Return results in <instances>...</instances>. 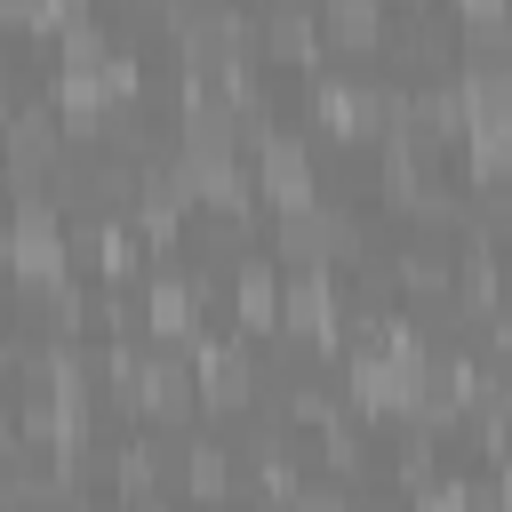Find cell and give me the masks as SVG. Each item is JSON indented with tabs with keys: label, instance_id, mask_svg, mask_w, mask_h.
<instances>
[{
	"label": "cell",
	"instance_id": "1",
	"mask_svg": "<svg viewBox=\"0 0 512 512\" xmlns=\"http://www.w3.org/2000/svg\"><path fill=\"white\" fill-rule=\"evenodd\" d=\"M280 248L328 264V256H352L360 248V224L344 208H328V200H304V208H280Z\"/></svg>",
	"mask_w": 512,
	"mask_h": 512
},
{
	"label": "cell",
	"instance_id": "2",
	"mask_svg": "<svg viewBox=\"0 0 512 512\" xmlns=\"http://www.w3.org/2000/svg\"><path fill=\"white\" fill-rule=\"evenodd\" d=\"M256 192H272L280 208L320 200V184H312V152H304L296 136H256Z\"/></svg>",
	"mask_w": 512,
	"mask_h": 512
},
{
	"label": "cell",
	"instance_id": "3",
	"mask_svg": "<svg viewBox=\"0 0 512 512\" xmlns=\"http://www.w3.org/2000/svg\"><path fill=\"white\" fill-rule=\"evenodd\" d=\"M176 192H192V200H216V208H240L248 176H240L232 144H184V152H176Z\"/></svg>",
	"mask_w": 512,
	"mask_h": 512
},
{
	"label": "cell",
	"instance_id": "4",
	"mask_svg": "<svg viewBox=\"0 0 512 512\" xmlns=\"http://www.w3.org/2000/svg\"><path fill=\"white\" fill-rule=\"evenodd\" d=\"M280 328L304 336V344H328V336H336V296H328V280H320L312 264L288 272V288H280Z\"/></svg>",
	"mask_w": 512,
	"mask_h": 512
},
{
	"label": "cell",
	"instance_id": "5",
	"mask_svg": "<svg viewBox=\"0 0 512 512\" xmlns=\"http://www.w3.org/2000/svg\"><path fill=\"white\" fill-rule=\"evenodd\" d=\"M8 168H16L24 192H32V176H56V168H64V136H56V120H40V112L8 120Z\"/></svg>",
	"mask_w": 512,
	"mask_h": 512
},
{
	"label": "cell",
	"instance_id": "6",
	"mask_svg": "<svg viewBox=\"0 0 512 512\" xmlns=\"http://www.w3.org/2000/svg\"><path fill=\"white\" fill-rule=\"evenodd\" d=\"M200 384H208V400H216V408H240V400L264 384V368H256L240 344H216V352L200 360Z\"/></svg>",
	"mask_w": 512,
	"mask_h": 512
},
{
	"label": "cell",
	"instance_id": "7",
	"mask_svg": "<svg viewBox=\"0 0 512 512\" xmlns=\"http://www.w3.org/2000/svg\"><path fill=\"white\" fill-rule=\"evenodd\" d=\"M320 32H328L336 48H368V40L384 32V8H376V0H320Z\"/></svg>",
	"mask_w": 512,
	"mask_h": 512
},
{
	"label": "cell",
	"instance_id": "8",
	"mask_svg": "<svg viewBox=\"0 0 512 512\" xmlns=\"http://www.w3.org/2000/svg\"><path fill=\"white\" fill-rule=\"evenodd\" d=\"M56 104H64V112H104V104H112L104 64H64V72H56Z\"/></svg>",
	"mask_w": 512,
	"mask_h": 512
},
{
	"label": "cell",
	"instance_id": "9",
	"mask_svg": "<svg viewBox=\"0 0 512 512\" xmlns=\"http://www.w3.org/2000/svg\"><path fill=\"white\" fill-rule=\"evenodd\" d=\"M192 304H200L192 280H176V272L152 280V328H160V336H192Z\"/></svg>",
	"mask_w": 512,
	"mask_h": 512
},
{
	"label": "cell",
	"instance_id": "10",
	"mask_svg": "<svg viewBox=\"0 0 512 512\" xmlns=\"http://www.w3.org/2000/svg\"><path fill=\"white\" fill-rule=\"evenodd\" d=\"M240 320H248V328H280V288H272L264 264L240 272Z\"/></svg>",
	"mask_w": 512,
	"mask_h": 512
},
{
	"label": "cell",
	"instance_id": "11",
	"mask_svg": "<svg viewBox=\"0 0 512 512\" xmlns=\"http://www.w3.org/2000/svg\"><path fill=\"white\" fill-rule=\"evenodd\" d=\"M184 480H192L200 496H216V488H224V448H216V440H192V456H184Z\"/></svg>",
	"mask_w": 512,
	"mask_h": 512
},
{
	"label": "cell",
	"instance_id": "12",
	"mask_svg": "<svg viewBox=\"0 0 512 512\" xmlns=\"http://www.w3.org/2000/svg\"><path fill=\"white\" fill-rule=\"evenodd\" d=\"M64 64H104V24H96V16L64 24Z\"/></svg>",
	"mask_w": 512,
	"mask_h": 512
},
{
	"label": "cell",
	"instance_id": "13",
	"mask_svg": "<svg viewBox=\"0 0 512 512\" xmlns=\"http://www.w3.org/2000/svg\"><path fill=\"white\" fill-rule=\"evenodd\" d=\"M416 512H472V496L448 480V488H424V504H416Z\"/></svg>",
	"mask_w": 512,
	"mask_h": 512
},
{
	"label": "cell",
	"instance_id": "14",
	"mask_svg": "<svg viewBox=\"0 0 512 512\" xmlns=\"http://www.w3.org/2000/svg\"><path fill=\"white\" fill-rule=\"evenodd\" d=\"M496 504H504V512H512V464H504V480H496Z\"/></svg>",
	"mask_w": 512,
	"mask_h": 512
}]
</instances>
